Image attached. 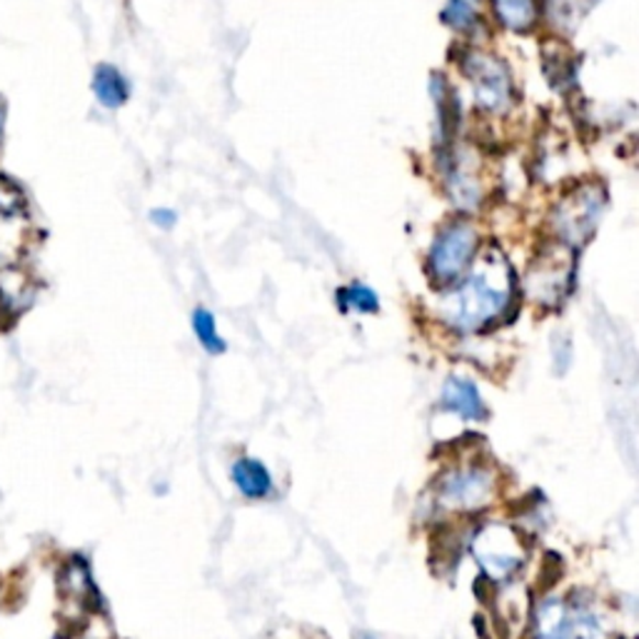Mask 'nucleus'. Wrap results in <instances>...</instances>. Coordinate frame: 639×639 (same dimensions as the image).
Returning a JSON list of instances; mask_svg holds the SVG:
<instances>
[{"mask_svg": "<svg viewBox=\"0 0 639 639\" xmlns=\"http://www.w3.org/2000/svg\"><path fill=\"white\" fill-rule=\"evenodd\" d=\"M462 68L468 72L474 88V100L482 111L492 115H502L513 108L515 86L509 78V70L502 60H497L490 53L472 51L462 58Z\"/></svg>", "mask_w": 639, "mask_h": 639, "instance_id": "obj_2", "label": "nucleus"}, {"mask_svg": "<svg viewBox=\"0 0 639 639\" xmlns=\"http://www.w3.org/2000/svg\"><path fill=\"white\" fill-rule=\"evenodd\" d=\"M495 11L500 21L515 33L529 31L537 21L535 0H495Z\"/></svg>", "mask_w": 639, "mask_h": 639, "instance_id": "obj_14", "label": "nucleus"}, {"mask_svg": "<svg viewBox=\"0 0 639 639\" xmlns=\"http://www.w3.org/2000/svg\"><path fill=\"white\" fill-rule=\"evenodd\" d=\"M442 23L452 25L455 31H470L474 23H478V13L468 3V0H447L445 11H442Z\"/></svg>", "mask_w": 639, "mask_h": 639, "instance_id": "obj_18", "label": "nucleus"}, {"mask_svg": "<svg viewBox=\"0 0 639 639\" xmlns=\"http://www.w3.org/2000/svg\"><path fill=\"white\" fill-rule=\"evenodd\" d=\"M495 495V478L485 468H458L442 474L437 485L440 505L455 513H474L487 507Z\"/></svg>", "mask_w": 639, "mask_h": 639, "instance_id": "obj_4", "label": "nucleus"}, {"mask_svg": "<svg viewBox=\"0 0 639 639\" xmlns=\"http://www.w3.org/2000/svg\"><path fill=\"white\" fill-rule=\"evenodd\" d=\"M337 305H340L343 313H365V315H372L380 310V300L375 292H372L368 285H360V282H355V285L343 288L337 292Z\"/></svg>", "mask_w": 639, "mask_h": 639, "instance_id": "obj_15", "label": "nucleus"}, {"mask_svg": "<svg viewBox=\"0 0 639 639\" xmlns=\"http://www.w3.org/2000/svg\"><path fill=\"white\" fill-rule=\"evenodd\" d=\"M474 253H478V231H474V225L458 221L447 225L445 231L437 235L427 268H430L435 280L440 282L455 280L468 270Z\"/></svg>", "mask_w": 639, "mask_h": 639, "instance_id": "obj_5", "label": "nucleus"}, {"mask_svg": "<svg viewBox=\"0 0 639 639\" xmlns=\"http://www.w3.org/2000/svg\"><path fill=\"white\" fill-rule=\"evenodd\" d=\"M93 93L100 105L115 111V108H121L127 100V96H131V86H127V80L123 78L121 70L103 63V66H98L93 72Z\"/></svg>", "mask_w": 639, "mask_h": 639, "instance_id": "obj_11", "label": "nucleus"}, {"mask_svg": "<svg viewBox=\"0 0 639 639\" xmlns=\"http://www.w3.org/2000/svg\"><path fill=\"white\" fill-rule=\"evenodd\" d=\"M515 276L505 255L487 253L460 288L437 300V315L458 333H480L513 303Z\"/></svg>", "mask_w": 639, "mask_h": 639, "instance_id": "obj_1", "label": "nucleus"}, {"mask_svg": "<svg viewBox=\"0 0 639 639\" xmlns=\"http://www.w3.org/2000/svg\"><path fill=\"white\" fill-rule=\"evenodd\" d=\"M193 330L198 335V340L210 355H221L225 352V340L221 335H217V327H215V317L208 313L205 307H195L193 313Z\"/></svg>", "mask_w": 639, "mask_h": 639, "instance_id": "obj_17", "label": "nucleus"}, {"mask_svg": "<svg viewBox=\"0 0 639 639\" xmlns=\"http://www.w3.org/2000/svg\"><path fill=\"white\" fill-rule=\"evenodd\" d=\"M570 612V629L578 639H605V629H602L599 615L587 602H574Z\"/></svg>", "mask_w": 639, "mask_h": 639, "instance_id": "obj_16", "label": "nucleus"}, {"mask_svg": "<svg viewBox=\"0 0 639 639\" xmlns=\"http://www.w3.org/2000/svg\"><path fill=\"white\" fill-rule=\"evenodd\" d=\"M442 405L464 419L485 417V403H482L480 390L464 378H450L442 390Z\"/></svg>", "mask_w": 639, "mask_h": 639, "instance_id": "obj_9", "label": "nucleus"}, {"mask_svg": "<svg viewBox=\"0 0 639 639\" xmlns=\"http://www.w3.org/2000/svg\"><path fill=\"white\" fill-rule=\"evenodd\" d=\"M472 554L490 580H509L525 560L519 535L505 523H487L472 540Z\"/></svg>", "mask_w": 639, "mask_h": 639, "instance_id": "obj_3", "label": "nucleus"}, {"mask_svg": "<svg viewBox=\"0 0 639 639\" xmlns=\"http://www.w3.org/2000/svg\"><path fill=\"white\" fill-rule=\"evenodd\" d=\"M572 276V265H560V258L557 255H550V258L540 260V265L529 268L527 276V290L537 303L552 305L557 300L562 298V292L568 290L564 285V278L570 280Z\"/></svg>", "mask_w": 639, "mask_h": 639, "instance_id": "obj_8", "label": "nucleus"}, {"mask_svg": "<svg viewBox=\"0 0 639 639\" xmlns=\"http://www.w3.org/2000/svg\"><path fill=\"white\" fill-rule=\"evenodd\" d=\"M233 480H235V487L250 500H260L265 495H270V490H272V478L268 468L253 458H243L233 464Z\"/></svg>", "mask_w": 639, "mask_h": 639, "instance_id": "obj_12", "label": "nucleus"}, {"mask_svg": "<svg viewBox=\"0 0 639 639\" xmlns=\"http://www.w3.org/2000/svg\"><path fill=\"white\" fill-rule=\"evenodd\" d=\"M602 208V193H597V188L584 190L582 195H574L572 200L562 205L560 210V231L568 240L582 243L584 237L592 233Z\"/></svg>", "mask_w": 639, "mask_h": 639, "instance_id": "obj_7", "label": "nucleus"}, {"mask_svg": "<svg viewBox=\"0 0 639 639\" xmlns=\"http://www.w3.org/2000/svg\"><path fill=\"white\" fill-rule=\"evenodd\" d=\"M33 298V290H31V282L25 276H21V270L18 268H3L0 272V305L8 313H21V310L31 303Z\"/></svg>", "mask_w": 639, "mask_h": 639, "instance_id": "obj_13", "label": "nucleus"}, {"mask_svg": "<svg viewBox=\"0 0 639 639\" xmlns=\"http://www.w3.org/2000/svg\"><path fill=\"white\" fill-rule=\"evenodd\" d=\"M150 221L155 223V225H160V227H172L176 225V213H172V210H168V208H158V210H153L150 213Z\"/></svg>", "mask_w": 639, "mask_h": 639, "instance_id": "obj_19", "label": "nucleus"}, {"mask_svg": "<svg viewBox=\"0 0 639 639\" xmlns=\"http://www.w3.org/2000/svg\"><path fill=\"white\" fill-rule=\"evenodd\" d=\"M535 639H572L570 612L562 599L547 597L535 615Z\"/></svg>", "mask_w": 639, "mask_h": 639, "instance_id": "obj_10", "label": "nucleus"}, {"mask_svg": "<svg viewBox=\"0 0 639 639\" xmlns=\"http://www.w3.org/2000/svg\"><path fill=\"white\" fill-rule=\"evenodd\" d=\"M25 223H29V213H25L23 195L18 193V188L0 182V260H11L21 248Z\"/></svg>", "mask_w": 639, "mask_h": 639, "instance_id": "obj_6", "label": "nucleus"}]
</instances>
